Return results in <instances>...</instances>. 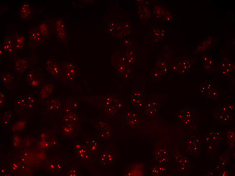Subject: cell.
Segmentation results:
<instances>
[{
  "label": "cell",
  "instance_id": "6da1fadb",
  "mask_svg": "<svg viewBox=\"0 0 235 176\" xmlns=\"http://www.w3.org/2000/svg\"><path fill=\"white\" fill-rule=\"evenodd\" d=\"M77 66L74 61H63L60 66V72L57 79L66 86L72 88L77 74Z\"/></svg>",
  "mask_w": 235,
  "mask_h": 176
},
{
  "label": "cell",
  "instance_id": "7a4b0ae2",
  "mask_svg": "<svg viewBox=\"0 0 235 176\" xmlns=\"http://www.w3.org/2000/svg\"><path fill=\"white\" fill-rule=\"evenodd\" d=\"M25 81L28 85L34 88H41L47 83V79L42 74L41 70L34 68L29 70L26 74Z\"/></svg>",
  "mask_w": 235,
  "mask_h": 176
},
{
  "label": "cell",
  "instance_id": "3957f363",
  "mask_svg": "<svg viewBox=\"0 0 235 176\" xmlns=\"http://www.w3.org/2000/svg\"><path fill=\"white\" fill-rule=\"evenodd\" d=\"M14 68L16 72L19 74H26L30 69L33 68L37 62V59L35 55H32L28 57L16 58L15 56Z\"/></svg>",
  "mask_w": 235,
  "mask_h": 176
},
{
  "label": "cell",
  "instance_id": "277c9868",
  "mask_svg": "<svg viewBox=\"0 0 235 176\" xmlns=\"http://www.w3.org/2000/svg\"><path fill=\"white\" fill-rule=\"evenodd\" d=\"M44 39L38 29L33 27L28 33V47L29 49L33 51L45 43Z\"/></svg>",
  "mask_w": 235,
  "mask_h": 176
},
{
  "label": "cell",
  "instance_id": "5b68a950",
  "mask_svg": "<svg viewBox=\"0 0 235 176\" xmlns=\"http://www.w3.org/2000/svg\"><path fill=\"white\" fill-rule=\"evenodd\" d=\"M55 22L52 18H47L41 23L38 30L44 40L50 39L52 34L54 32Z\"/></svg>",
  "mask_w": 235,
  "mask_h": 176
},
{
  "label": "cell",
  "instance_id": "8992f818",
  "mask_svg": "<svg viewBox=\"0 0 235 176\" xmlns=\"http://www.w3.org/2000/svg\"><path fill=\"white\" fill-rule=\"evenodd\" d=\"M44 68L53 78H57L60 72L59 61L54 58H50L44 61Z\"/></svg>",
  "mask_w": 235,
  "mask_h": 176
},
{
  "label": "cell",
  "instance_id": "52a82bcc",
  "mask_svg": "<svg viewBox=\"0 0 235 176\" xmlns=\"http://www.w3.org/2000/svg\"><path fill=\"white\" fill-rule=\"evenodd\" d=\"M56 90L55 82H52L45 84L42 87L39 93V101L44 103L53 95Z\"/></svg>",
  "mask_w": 235,
  "mask_h": 176
},
{
  "label": "cell",
  "instance_id": "ba28073f",
  "mask_svg": "<svg viewBox=\"0 0 235 176\" xmlns=\"http://www.w3.org/2000/svg\"><path fill=\"white\" fill-rule=\"evenodd\" d=\"M33 12L32 7L27 2H23L19 12L20 19L21 20H29L33 18Z\"/></svg>",
  "mask_w": 235,
  "mask_h": 176
},
{
  "label": "cell",
  "instance_id": "9c48e42d",
  "mask_svg": "<svg viewBox=\"0 0 235 176\" xmlns=\"http://www.w3.org/2000/svg\"><path fill=\"white\" fill-rule=\"evenodd\" d=\"M0 77L2 84L6 89L10 90L14 89L15 76L14 74L6 72L2 73Z\"/></svg>",
  "mask_w": 235,
  "mask_h": 176
},
{
  "label": "cell",
  "instance_id": "30bf717a",
  "mask_svg": "<svg viewBox=\"0 0 235 176\" xmlns=\"http://www.w3.org/2000/svg\"><path fill=\"white\" fill-rule=\"evenodd\" d=\"M60 117L62 123L75 124L79 123L80 118L76 111H72L68 114L60 116Z\"/></svg>",
  "mask_w": 235,
  "mask_h": 176
},
{
  "label": "cell",
  "instance_id": "8fae6325",
  "mask_svg": "<svg viewBox=\"0 0 235 176\" xmlns=\"http://www.w3.org/2000/svg\"><path fill=\"white\" fill-rule=\"evenodd\" d=\"M62 102L59 99L52 97L46 102V109L49 112L56 113L60 110Z\"/></svg>",
  "mask_w": 235,
  "mask_h": 176
},
{
  "label": "cell",
  "instance_id": "7c38bea8",
  "mask_svg": "<svg viewBox=\"0 0 235 176\" xmlns=\"http://www.w3.org/2000/svg\"><path fill=\"white\" fill-rule=\"evenodd\" d=\"M54 32L56 33L59 39L62 42L66 39V34L65 23L62 20L58 19L55 22Z\"/></svg>",
  "mask_w": 235,
  "mask_h": 176
},
{
  "label": "cell",
  "instance_id": "4fadbf2b",
  "mask_svg": "<svg viewBox=\"0 0 235 176\" xmlns=\"http://www.w3.org/2000/svg\"><path fill=\"white\" fill-rule=\"evenodd\" d=\"M28 121L22 119H18L11 125V130L14 133L23 130L26 127Z\"/></svg>",
  "mask_w": 235,
  "mask_h": 176
},
{
  "label": "cell",
  "instance_id": "5bb4252c",
  "mask_svg": "<svg viewBox=\"0 0 235 176\" xmlns=\"http://www.w3.org/2000/svg\"><path fill=\"white\" fill-rule=\"evenodd\" d=\"M14 39L16 50L20 51L23 49L26 43L24 37L19 34L17 33L14 36Z\"/></svg>",
  "mask_w": 235,
  "mask_h": 176
},
{
  "label": "cell",
  "instance_id": "9a60e30c",
  "mask_svg": "<svg viewBox=\"0 0 235 176\" xmlns=\"http://www.w3.org/2000/svg\"><path fill=\"white\" fill-rule=\"evenodd\" d=\"M63 106L71 109L74 111L78 109L79 104L78 100L74 97H69L65 100L62 101Z\"/></svg>",
  "mask_w": 235,
  "mask_h": 176
},
{
  "label": "cell",
  "instance_id": "2e32d148",
  "mask_svg": "<svg viewBox=\"0 0 235 176\" xmlns=\"http://www.w3.org/2000/svg\"><path fill=\"white\" fill-rule=\"evenodd\" d=\"M61 137L63 139L70 140L73 139L69 129L66 123L61 124Z\"/></svg>",
  "mask_w": 235,
  "mask_h": 176
},
{
  "label": "cell",
  "instance_id": "e0dca14e",
  "mask_svg": "<svg viewBox=\"0 0 235 176\" xmlns=\"http://www.w3.org/2000/svg\"><path fill=\"white\" fill-rule=\"evenodd\" d=\"M86 143L88 151L90 153H96L98 152V145H95L90 143L88 139L87 140Z\"/></svg>",
  "mask_w": 235,
  "mask_h": 176
},
{
  "label": "cell",
  "instance_id": "ac0fdd59",
  "mask_svg": "<svg viewBox=\"0 0 235 176\" xmlns=\"http://www.w3.org/2000/svg\"><path fill=\"white\" fill-rule=\"evenodd\" d=\"M92 156L91 153L88 151L83 158L78 159V160L84 165L87 164L88 163L89 164L92 160Z\"/></svg>",
  "mask_w": 235,
  "mask_h": 176
},
{
  "label": "cell",
  "instance_id": "d6986e66",
  "mask_svg": "<svg viewBox=\"0 0 235 176\" xmlns=\"http://www.w3.org/2000/svg\"><path fill=\"white\" fill-rule=\"evenodd\" d=\"M12 119V112L10 111H6L4 113L2 118L3 123L6 122H11Z\"/></svg>",
  "mask_w": 235,
  "mask_h": 176
},
{
  "label": "cell",
  "instance_id": "ffe728a7",
  "mask_svg": "<svg viewBox=\"0 0 235 176\" xmlns=\"http://www.w3.org/2000/svg\"><path fill=\"white\" fill-rule=\"evenodd\" d=\"M64 169L63 164L61 163H58L56 164V168L54 170V173H61Z\"/></svg>",
  "mask_w": 235,
  "mask_h": 176
},
{
  "label": "cell",
  "instance_id": "44dd1931",
  "mask_svg": "<svg viewBox=\"0 0 235 176\" xmlns=\"http://www.w3.org/2000/svg\"><path fill=\"white\" fill-rule=\"evenodd\" d=\"M6 95L5 92L2 91H0V104L4 105L5 103Z\"/></svg>",
  "mask_w": 235,
  "mask_h": 176
},
{
  "label": "cell",
  "instance_id": "7402d4cb",
  "mask_svg": "<svg viewBox=\"0 0 235 176\" xmlns=\"http://www.w3.org/2000/svg\"><path fill=\"white\" fill-rule=\"evenodd\" d=\"M85 145L82 144L81 141H78L75 143L74 146L75 149L77 151H78L82 149Z\"/></svg>",
  "mask_w": 235,
  "mask_h": 176
},
{
  "label": "cell",
  "instance_id": "603a6c76",
  "mask_svg": "<svg viewBox=\"0 0 235 176\" xmlns=\"http://www.w3.org/2000/svg\"><path fill=\"white\" fill-rule=\"evenodd\" d=\"M69 176H75L78 175L77 171L76 169L74 168H71L69 171Z\"/></svg>",
  "mask_w": 235,
  "mask_h": 176
},
{
  "label": "cell",
  "instance_id": "cb8c5ba5",
  "mask_svg": "<svg viewBox=\"0 0 235 176\" xmlns=\"http://www.w3.org/2000/svg\"><path fill=\"white\" fill-rule=\"evenodd\" d=\"M12 142H16L19 144L20 143L21 138L18 135H14L12 137Z\"/></svg>",
  "mask_w": 235,
  "mask_h": 176
},
{
  "label": "cell",
  "instance_id": "d4e9b609",
  "mask_svg": "<svg viewBox=\"0 0 235 176\" xmlns=\"http://www.w3.org/2000/svg\"><path fill=\"white\" fill-rule=\"evenodd\" d=\"M98 136L102 140L105 139L107 137L105 131H104L101 132L99 134Z\"/></svg>",
  "mask_w": 235,
  "mask_h": 176
},
{
  "label": "cell",
  "instance_id": "484cf974",
  "mask_svg": "<svg viewBox=\"0 0 235 176\" xmlns=\"http://www.w3.org/2000/svg\"><path fill=\"white\" fill-rule=\"evenodd\" d=\"M47 134L44 132H42L40 134V138L41 140H45V137H47Z\"/></svg>",
  "mask_w": 235,
  "mask_h": 176
},
{
  "label": "cell",
  "instance_id": "4316f807",
  "mask_svg": "<svg viewBox=\"0 0 235 176\" xmlns=\"http://www.w3.org/2000/svg\"><path fill=\"white\" fill-rule=\"evenodd\" d=\"M56 168V164H54V163H52L51 164H50L49 166V168L50 169L52 170H55Z\"/></svg>",
  "mask_w": 235,
  "mask_h": 176
},
{
  "label": "cell",
  "instance_id": "83f0119b",
  "mask_svg": "<svg viewBox=\"0 0 235 176\" xmlns=\"http://www.w3.org/2000/svg\"><path fill=\"white\" fill-rule=\"evenodd\" d=\"M0 172H1V174H3L5 173L6 169L5 168H2L0 170Z\"/></svg>",
  "mask_w": 235,
  "mask_h": 176
},
{
  "label": "cell",
  "instance_id": "f1b7e54d",
  "mask_svg": "<svg viewBox=\"0 0 235 176\" xmlns=\"http://www.w3.org/2000/svg\"><path fill=\"white\" fill-rule=\"evenodd\" d=\"M203 61L204 62L208 61V57L205 56L203 58Z\"/></svg>",
  "mask_w": 235,
  "mask_h": 176
},
{
  "label": "cell",
  "instance_id": "f546056e",
  "mask_svg": "<svg viewBox=\"0 0 235 176\" xmlns=\"http://www.w3.org/2000/svg\"><path fill=\"white\" fill-rule=\"evenodd\" d=\"M213 64V61L212 60H209V61H208V64L209 65H212V64Z\"/></svg>",
  "mask_w": 235,
  "mask_h": 176
},
{
  "label": "cell",
  "instance_id": "4dcf8cb0",
  "mask_svg": "<svg viewBox=\"0 0 235 176\" xmlns=\"http://www.w3.org/2000/svg\"><path fill=\"white\" fill-rule=\"evenodd\" d=\"M12 171H13L14 172H15L16 170V168L14 166H12Z\"/></svg>",
  "mask_w": 235,
  "mask_h": 176
},
{
  "label": "cell",
  "instance_id": "1f68e13d",
  "mask_svg": "<svg viewBox=\"0 0 235 176\" xmlns=\"http://www.w3.org/2000/svg\"><path fill=\"white\" fill-rule=\"evenodd\" d=\"M12 166H14L16 168H17L18 167V166H17V165L15 164V163H13V164H12Z\"/></svg>",
  "mask_w": 235,
  "mask_h": 176
}]
</instances>
